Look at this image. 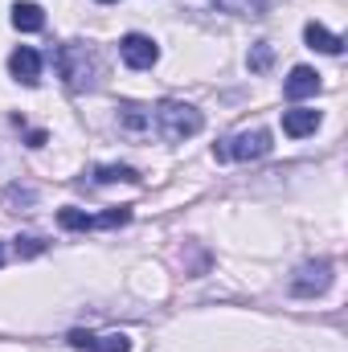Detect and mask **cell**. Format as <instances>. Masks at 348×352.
<instances>
[{"label":"cell","mask_w":348,"mask_h":352,"mask_svg":"<svg viewBox=\"0 0 348 352\" xmlns=\"http://www.w3.org/2000/svg\"><path fill=\"white\" fill-rule=\"evenodd\" d=\"M152 115H156V135H164V140H193L201 127H205V119H201V111L197 107H188V102H176V98H164V102H156L152 107Z\"/></svg>","instance_id":"cell-1"},{"label":"cell","mask_w":348,"mask_h":352,"mask_svg":"<svg viewBox=\"0 0 348 352\" xmlns=\"http://www.w3.org/2000/svg\"><path fill=\"white\" fill-rule=\"evenodd\" d=\"M58 74L66 78L70 90L94 87V78H98V58H94V50H87L83 41H66V45L58 50Z\"/></svg>","instance_id":"cell-2"},{"label":"cell","mask_w":348,"mask_h":352,"mask_svg":"<svg viewBox=\"0 0 348 352\" xmlns=\"http://www.w3.org/2000/svg\"><path fill=\"white\" fill-rule=\"evenodd\" d=\"M270 148H274V140H270V131L266 127H254V131H238V135H230V140H221L217 148H213V156L217 160H262V156H270Z\"/></svg>","instance_id":"cell-3"},{"label":"cell","mask_w":348,"mask_h":352,"mask_svg":"<svg viewBox=\"0 0 348 352\" xmlns=\"http://www.w3.org/2000/svg\"><path fill=\"white\" fill-rule=\"evenodd\" d=\"M66 344L78 352H131V336H123V332H83V328H74L70 336H66Z\"/></svg>","instance_id":"cell-4"},{"label":"cell","mask_w":348,"mask_h":352,"mask_svg":"<svg viewBox=\"0 0 348 352\" xmlns=\"http://www.w3.org/2000/svg\"><path fill=\"white\" fill-rule=\"evenodd\" d=\"M119 58H123L131 70H152V66L160 62V45H156L152 37H144V33H127V37L119 41Z\"/></svg>","instance_id":"cell-5"},{"label":"cell","mask_w":348,"mask_h":352,"mask_svg":"<svg viewBox=\"0 0 348 352\" xmlns=\"http://www.w3.org/2000/svg\"><path fill=\"white\" fill-rule=\"evenodd\" d=\"M332 287V263H303L295 270V278H291V291L295 295H324Z\"/></svg>","instance_id":"cell-6"},{"label":"cell","mask_w":348,"mask_h":352,"mask_svg":"<svg viewBox=\"0 0 348 352\" xmlns=\"http://www.w3.org/2000/svg\"><path fill=\"white\" fill-rule=\"evenodd\" d=\"M119 131L131 135V140H148V135H156V115H152V107L123 102V107H119Z\"/></svg>","instance_id":"cell-7"},{"label":"cell","mask_w":348,"mask_h":352,"mask_svg":"<svg viewBox=\"0 0 348 352\" xmlns=\"http://www.w3.org/2000/svg\"><path fill=\"white\" fill-rule=\"evenodd\" d=\"M8 74H12L21 87H37V82H41V54L29 50V45L12 50V58H8Z\"/></svg>","instance_id":"cell-8"},{"label":"cell","mask_w":348,"mask_h":352,"mask_svg":"<svg viewBox=\"0 0 348 352\" xmlns=\"http://www.w3.org/2000/svg\"><path fill=\"white\" fill-rule=\"evenodd\" d=\"M320 127V111H312V107H291V111H283V131L291 135V140H303V135H312Z\"/></svg>","instance_id":"cell-9"},{"label":"cell","mask_w":348,"mask_h":352,"mask_svg":"<svg viewBox=\"0 0 348 352\" xmlns=\"http://www.w3.org/2000/svg\"><path fill=\"white\" fill-rule=\"evenodd\" d=\"M320 90V74L312 70V66H295L291 70V78L283 82V94L291 98V102H299V98H312Z\"/></svg>","instance_id":"cell-10"},{"label":"cell","mask_w":348,"mask_h":352,"mask_svg":"<svg viewBox=\"0 0 348 352\" xmlns=\"http://www.w3.org/2000/svg\"><path fill=\"white\" fill-rule=\"evenodd\" d=\"M303 37H307V45H312V50H320V54H332V58H336V54H345V37L328 33V29H324V25H316V21L303 29Z\"/></svg>","instance_id":"cell-11"},{"label":"cell","mask_w":348,"mask_h":352,"mask_svg":"<svg viewBox=\"0 0 348 352\" xmlns=\"http://www.w3.org/2000/svg\"><path fill=\"white\" fill-rule=\"evenodd\" d=\"M12 25L21 33H37V29H45V12L37 4H12Z\"/></svg>","instance_id":"cell-12"},{"label":"cell","mask_w":348,"mask_h":352,"mask_svg":"<svg viewBox=\"0 0 348 352\" xmlns=\"http://www.w3.org/2000/svg\"><path fill=\"white\" fill-rule=\"evenodd\" d=\"M94 180H102V184H115V180H127V184H140L144 176L135 173L131 164H107V168H98V173H94Z\"/></svg>","instance_id":"cell-13"},{"label":"cell","mask_w":348,"mask_h":352,"mask_svg":"<svg viewBox=\"0 0 348 352\" xmlns=\"http://www.w3.org/2000/svg\"><path fill=\"white\" fill-rule=\"evenodd\" d=\"M58 226L70 230V234H78V230H94V217L83 213V209H58Z\"/></svg>","instance_id":"cell-14"},{"label":"cell","mask_w":348,"mask_h":352,"mask_svg":"<svg viewBox=\"0 0 348 352\" xmlns=\"http://www.w3.org/2000/svg\"><path fill=\"white\" fill-rule=\"evenodd\" d=\"M221 12H238V16H262L266 0H213Z\"/></svg>","instance_id":"cell-15"},{"label":"cell","mask_w":348,"mask_h":352,"mask_svg":"<svg viewBox=\"0 0 348 352\" xmlns=\"http://www.w3.org/2000/svg\"><path fill=\"white\" fill-rule=\"evenodd\" d=\"M246 62H250V70H254V74H266V70H270V62H274V45H270V41H259V45L250 50V58H246Z\"/></svg>","instance_id":"cell-16"},{"label":"cell","mask_w":348,"mask_h":352,"mask_svg":"<svg viewBox=\"0 0 348 352\" xmlns=\"http://www.w3.org/2000/svg\"><path fill=\"white\" fill-rule=\"evenodd\" d=\"M123 221H131V209L123 205V209H111V213H98L94 217V230H111V226H123Z\"/></svg>","instance_id":"cell-17"},{"label":"cell","mask_w":348,"mask_h":352,"mask_svg":"<svg viewBox=\"0 0 348 352\" xmlns=\"http://www.w3.org/2000/svg\"><path fill=\"white\" fill-rule=\"evenodd\" d=\"M41 250H45V238H33V234L17 238V258H37Z\"/></svg>","instance_id":"cell-18"},{"label":"cell","mask_w":348,"mask_h":352,"mask_svg":"<svg viewBox=\"0 0 348 352\" xmlns=\"http://www.w3.org/2000/svg\"><path fill=\"white\" fill-rule=\"evenodd\" d=\"M45 144V131H29V148H41Z\"/></svg>","instance_id":"cell-19"},{"label":"cell","mask_w":348,"mask_h":352,"mask_svg":"<svg viewBox=\"0 0 348 352\" xmlns=\"http://www.w3.org/2000/svg\"><path fill=\"white\" fill-rule=\"evenodd\" d=\"M98 4H115V0H98Z\"/></svg>","instance_id":"cell-20"},{"label":"cell","mask_w":348,"mask_h":352,"mask_svg":"<svg viewBox=\"0 0 348 352\" xmlns=\"http://www.w3.org/2000/svg\"><path fill=\"white\" fill-rule=\"evenodd\" d=\"M0 263H4V246H0Z\"/></svg>","instance_id":"cell-21"}]
</instances>
